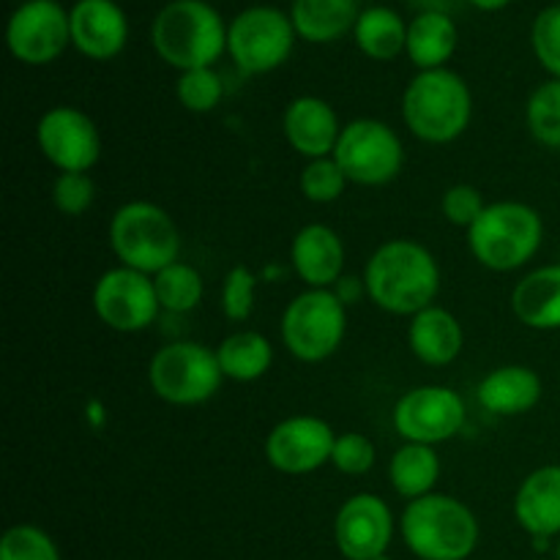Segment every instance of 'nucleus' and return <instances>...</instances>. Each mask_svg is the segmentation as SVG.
Segmentation results:
<instances>
[{
  "label": "nucleus",
  "mask_w": 560,
  "mask_h": 560,
  "mask_svg": "<svg viewBox=\"0 0 560 560\" xmlns=\"http://www.w3.org/2000/svg\"><path fill=\"white\" fill-rule=\"evenodd\" d=\"M366 295L392 315L413 317L435 304L441 293V268L427 246L394 238L377 246L364 268Z\"/></svg>",
  "instance_id": "1"
},
{
  "label": "nucleus",
  "mask_w": 560,
  "mask_h": 560,
  "mask_svg": "<svg viewBox=\"0 0 560 560\" xmlns=\"http://www.w3.org/2000/svg\"><path fill=\"white\" fill-rule=\"evenodd\" d=\"M474 115L470 88L457 71H419L402 93L405 126L430 145H446L465 135Z\"/></svg>",
  "instance_id": "2"
},
{
  "label": "nucleus",
  "mask_w": 560,
  "mask_h": 560,
  "mask_svg": "<svg viewBox=\"0 0 560 560\" xmlns=\"http://www.w3.org/2000/svg\"><path fill=\"white\" fill-rule=\"evenodd\" d=\"M151 42L173 69H211L228 49V27L206 0H173L153 20Z\"/></svg>",
  "instance_id": "3"
},
{
  "label": "nucleus",
  "mask_w": 560,
  "mask_h": 560,
  "mask_svg": "<svg viewBox=\"0 0 560 560\" xmlns=\"http://www.w3.org/2000/svg\"><path fill=\"white\" fill-rule=\"evenodd\" d=\"M399 530L408 550L421 560H468L479 545L476 514L452 495H432L405 506Z\"/></svg>",
  "instance_id": "4"
},
{
  "label": "nucleus",
  "mask_w": 560,
  "mask_h": 560,
  "mask_svg": "<svg viewBox=\"0 0 560 560\" xmlns=\"http://www.w3.org/2000/svg\"><path fill=\"white\" fill-rule=\"evenodd\" d=\"M545 241L539 211L525 202H490L468 230L470 255L490 271H517L536 257Z\"/></svg>",
  "instance_id": "5"
},
{
  "label": "nucleus",
  "mask_w": 560,
  "mask_h": 560,
  "mask_svg": "<svg viewBox=\"0 0 560 560\" xmlns=\"http://www.w3.org/2000/svg\"><path fill=\"white\" fill-rule=\"evenodd\" d=\"M109 246L120 266L156 277L180 255V233L164 208L131 200L109 219Z\"/></svg>",
  "instance_id": "6"
},
{
  "label": "nucleus",
  "mask_w": 560,
  "mask_h": 560,
  "mask_svg": "<svg viewBox=\"0 0 560 560\" xmlns=\"http://www.w3.org/2000/svg\"><path fill=\"white\" fill-rule=\"evenodd\" d=\"M348 331V306L334 290L306 288L282 315V342L304 364H320L334 355Z\"/></svg>",
  "instance_id": "7"
},
{
  "label": "nucleus",
  "mask_w": 560,
  "mask_h": 560,
  "mask_svg": "<svg viewBox=\"0 0 560 560\" xmlns=\"http://www.w3.org/2000/svg\"><path fill=\"white\" fill-rule=\"evenodd\" d=\"M222 381L217 350L197 342L164 345L148 366V383L153 394L180 408L208 402L222 388Z\"/></svg>",
  "instance_id": "8"
},
{
  "label": "nucleus",
  "mask_w": 560,
  "mask_h": 560,
  "mask_svg": "<svg viewBox=\"0 0 560 560\" xmlns=\"http://www.w3.org/2000/svg\"><path fill=\"white\" fill-rule=\"evenodd\" d=\"M334 159L350 184L386 186L402 173V140L388 124L375 118H355L342 126Z\"/></svg>",
  "instance_id": "9"
},
{
  "label": "nucleus",
  "mask_w": 560,
  "mask_h": 560,
  "mask_svg": "<svg viewBox=\"0 0 560 560\" xmlns=\"http://www.w3.org/2000/svg\"><path fill=\"white\" fill-rule=\"evenodd\" d=\"M295 27L284 11L273 5H252L228 27V52L244 74H268L290 58Z\"/></svg>",
  "instance_id": "10"
},
{
  "label": "nucleus",
  "mask_w": 560,
  "mask_h": 560,
  "mask_svg": "<svg viewBox=\"0 0 560 560\" xmlns=\"http://www.w3.org/2000/svg\"><path fill=\"white\" fill-rule=\"evenodd\" d=\"M465 402L448 386H416L394 405V430L405 443L438 446L459 435Z\"/></svg>",
  "instance_id": "11"
},
{
  "label": "nucleus",
  "mask_w": 560,
  "mask_h": 560,
  "mask_svg": "<svg viewBox=\"0 0 560 560\" xmlns=\"http://www.w3.org/2000/svg\"><path fill=\"white\" fill-rule=\"evenodd\" d=\"M93 310L107 328L120 334L145 331L159 315L153 277L135 268H109L93 288Z\"/></svg>",
  "instance_id": "12"
},
{
  "label": "nucleus",
  "mask_w": 560,
  "mask_h": 560,
  "mask_svg": "<svg viewBox=\"0 0 560 560\" xmlns=\"http://www.w3.org/2000/svg\"><path fill=\"white\" fill-rule=\"evenodd\" d=\"M5 44L20 63L47 66L71 44V16L58 0H25L11 14Z\"/></svg>",
  "instance_id": "13"
},
{
  "label": "nucleus",
  "mask_w": 560,
  "mask_h": 560,
  "mask_svg": "<svg viewBox=\"0 0 560 560\" xmlns=\"http://www.w3.org/2000/svg\"><path fill=\"white\" fill-rule=\"evenodd\" d=\"M36 142L44 159L60 173H88L102 156V135L93 118L66 104L38 118Z\"/></svg>",
  "instance_id": "14"
},
{
  "label": "nucleus",
  "mask_w": 560,
  "mask_h": 560,
  "mask_svg": "<svg viewBox=\"0 0 560 560\" xmlns=\"http://www.w3.org/2000/svg\"><path fill=\"white\" fill-rule=\"evenodd\" d=\"M331 424L317 416H290L279 421L266 438V459L273 470L288 476H304L331 463Z\"/></svg>",
  "instance_id": "15"
},
{
  "label": "nucleus",
  "mask_w": 560,
  "mask_h": 560,
  "mask_svg": "<svg viewBox=\"0 0 560 560\" xmlns=\"http://www.w3.org/2000/svg\"><path fill=\"white\" fill-rule=\"evenodd\" d=\"M394 536V514L383 498L372 492L350 495L334 520V539L348 560H375L386 556Z\"/></svg>",
  "instance_id": "16"
},
{
  "label": "nucleus",
  "mask_w": 560,
  "mask_h": 560,
  "mask_svg": "<svg viewBox=\"0 0 560 560\" xmlns=\"http://www.w3.org/2000/svg\"><path fill=\"white\" fill-rule=\"evenodd\" d=\"M71 44L91 60H109L129 42V20L115 0H77L69 11Z\"/></svg>",
  "instance_id": "17"
},
{
  "label": "nucleus",
  "mask_w": 560,
  "mask_h": 560,
  "mask_svg": "<svg viewBox=\"0 0 560 560\" xmlns=\"http://www.w3.org/2000/svg\"><path fill=\"white\" fill-rule=\"evenodd\" d=\"M284 137H288L290 148L301 153L304 159H326L334 156L337 151L339 126L337 113L331 104L320 96H299L288 104L282 118Z\"/></svg>",
  "instance_id": "18"
},
{
  "label": "nucleus",
  "mask_w": 560,
  "mask_h": 560,
  "mask_svg": "<svg viewBox=\"0 0 560 560\" xmlns=\"http://www.w3.org/2000/svg\"><path fill=\"white\" fill-rule=\"evenodd\" d=\"M290 260L306 288L331 290L342 279L345 244L328 224H306L295 233Z\"/></svg>",
  "instance_id": "19"
},
{
  "label": "nucleus",
  "mask_w": 560,
  "mask_h": 560,
  "mask_svg": "<svg viewBox=\"0 0 560 560\" xmlns=\"http://www.w3.org/2000/svg\"><path fill=\"white\" fill-rule=\"evenodd\" d=\"M514 517L525 534L560 536V465L536 468L514 495Z\"/></svg>",
  "instance_id": "20"
},
{
  "label": "nucleus",
  "mask_w": 560,
  "mask_h": 560,
  "mask_svg": "<svg viewBox=\"0 0 560 560\" xmlns=\"http://www.w3.org/2000/svg\"><path fill=\"white\" fill-rule=\"evenodd\" d=\"M410 353L427 366H446L463 353L465 334L457 317L443 306H427L410 317L408 326Z\"/></svg>",
  "instance_id": "21"
},
{
  "label": "nucleus",
  "mask_w": 560,
  "mask_h": 560,
  "mask_svg": "<svg viewBox=\"0 0 560 560\" xmlns=\"http://www.w3.org/2000/svg\"><path fill=\"white\" fill-rule=\"evenodd\" d=\"M476 399L495 416H523L539 405L541 377L523 364L498 366L479 383Z\"/></svg>",
  "instance_id": "22"
},
{
  "label": "nucleus",
  "mask_w": 560,
  "mask_h": 560,
  "mask_svg": "<svg viewBox=\"0 0 560 560\" xmlns=\"http://www.w3.org/2000/svg\"><path fill=\"white\" fill-rule=\"evenodd\" d=\"M512 310L534 331H560V262L525 273L512 293Z\"/></svg>",
  "instance_id": "23"
},
{
  "label": "nucleus",
  "mask_w": 560,
  "mask_h": 560,
  "mask_svg": "<svg viewBox=\"0 0 560 560\" xmlns=\"http://www.w3.org/2000/svg\"><path fill=\"white\" fill-rule=\"evenodd\" d=\"M359 0H293L290 20L310 44H328L348 36L359 22Z\"/></svg>",
  "instance_id": "24"
},
{
  "label": "nucleus",
  "mask_w": 560,
  "mask_h": 560,
  "mask_svg": "<svg viewBox=\"0 0 560 560\" xmlns=\"http://www.w3.org/2000/svg\"><path fill=\"white\" fill-rule=\"evenodd\" d=\"M457 42L459 33L452 14L419 11L408 25V47H405V52L421 71L446 69L454 49H457Z\"/></svg>",
  "instance_id": "25"
},
{
  "label": "nucleus",
  "mask_w": 560,
  "mask_h": 560,
  "mask_svg": "<svg viewBox=\"0 0 560 560\" xmlns=\"http://www.w3.org/2000/svg\"><path fill=\"white\" fill-rule=\"evenodd\" d=\"M441 476V459L435 446H421V443H405L388 463V479L397 495L408 501L432 495Z\"/></svg>",
  "instance_id": "26"
},
{
  "label": "nucleus",
  "mask_w": 560,
  "mask_h": 560,
  "mask_svg": "<svg viewBox=\"0 0 560 560\" xmlns=\"http://www.w3.org/2000/svg\"><path fill=\"white\" fill-rule=\"evenodd\" d=\"M353 36L361 52L372 60H394L408 47V25L397 11L386 5H372L361 11Z\"/></svg>",
  "instance_id": "27"
},
{
  "label": "nucleus",
  "mask_w": 560,
  "mask_h": 560,
  "mask_svg": "<svg viewBox=\"0 0 560 560\" xmlns=\"http://www.w3.org/2000/svg\"><path fill=\"white\" fill-rule=\"evenodd\" d=\"M222 375L230 381L252 383L266 375L273 364V348L260 331H235L217 348Z\"/></svg>",
  "instance_id": "28"
},
{
  "label": "nucleus",
  "mask_w": 560,
  "mask_h": 560,
  "mask_svg": "<svg viewBox=\"0 0 560 560\" xmlns=\"http://www.w3.org/2000/svg\"><path fill=\"white\" fill-rule=\"evenodd\" d=\"M153 288H156L159 306L167 312H191L202 301V293H206V282H202L200 271L180 260L162 268L153 277Z\"/></svg>",
  "instance_id": "29"
},
{
  "label": "nucleus",
  "mask_w": 560,
  "mask_h": 560,
  "mask_svg": "<svg viewBox=\"0 0 560 560\" xmlns=\"http://www.w3.org/2000/svg\"><path fill=\"white\" fill-rule=\"evenodd\" d=\"M525 124L539 145L560 151V80H547L530 93Z\"/></svg>",
  "instance_id": "30"
},
{
  "label": "nucleus",
  "mask_w": 560,
  "mask_h": 560,
  "mask_svg": "<svg viewBox=\"0 0 560 560\" xmlns=\"http://www.w3.org/2000/svg\"><path fill=\"white\" fill-rule=\"evenodd\" d=\"M348 175L342 173V167H339L334 156L306 162V167L301 170L299 178L301 195L310 202H320V206L339 200V197L345 195V189H348Z\"/></svg>",
  "instance_id": "31"
},
{
  "label": "nucleus",
  "mask_w": 560,
  "mask_h": 560,
  "mask_svg": "<svg viewBox=\"0 0 560 560\" xmlns=\"http://www.w3.org/2000/svg\"><path fill=\"white\" fill-rule=\"evenodd\" d=\"M0 560H60L52 536L38 525H11L0 539Z\"/></svg>",
  "instance_id": "32"
},
{
  "label": "nucleus",
  "mask_w": 560,
  "mask_h": 560,
  "mask_svg": "<svg viewBox=\"0 0 560 560\" xmlns=\"http://www.w3.org/2000/svg\"><path fill=\"white\" fill-rule=\"evenodd\" d=\"M222 80L213 69L180 71L178 85H175V96L189 113H211L222 102Z\"/></svg>",
  "instance_id": "33"
},
{
  "label": "nucleus",
  "mask_w": 560,
  "mask_h": 560,
  "mask_svg": "<svg viewBox=\"0 0 560 560\" xmlns=\"http://www.w3.org/2000/svg\"><path fill=\"white\" fill-rule=\"evenodd\" d=\"M257 277L246 266H233L222 282V312L228 320L244 323L249 320L255 310Z\"/></svg>",
  "instance_id": "34"
},
{
  "label": "nucleus",
  "mask_w": 560,
  "mask_h": 560,
  "mask_svg": "<svg viewBox=\"0 0 560 560\" xmlns=\"http://www.w3.org/2000/svg\"><path fill=\"white\" fill-rule=\"evenodd\" d=\"M530 44H534L536 60L560 80V3L539 11L530 27Z\"/></svg>",
  "instance_id": "35"
},
{
  "label": "nucleus",
  "mask_w": 560,
  "mask_h": 560,
  "mask_svg": "<svg viewBox=\"0 0 560 560\" xmlns=\"http://www.w3.org/2000/svg\"><path fill=\"white\" fill-rule=\"evenodd\" d=\"M375 443L361 432H345L334 441L331 465L345 476H364L375 465Z\"/></svg>",
  "instance_id": "36"
},
{
  "label": "nucleus",
  "mask_w": 560,
  "mask_h": 560,
  "mask_svg": "<svg viewBox=\"0 0 560 560\" xmlns=\"http://www.w3.org/2000/svg\"><path fill=\"white\" fill-rule=\"evenodd\" d=\"M96 200V184L88 173H60L52 184V202L66 217H82Z\"/></svg>",
  "instance_id": "37"
},
{
  "label": "nucleus",
  "mask_w": 560,
  "mask_h": 560,
  "mask_svg": "<svg viewBox=\"0 0 560 560\" xmlns=\"http://www.w3.org/2000/svg\"><path fill=\"white\" fill-rule=\"evenodd\" d=\"M441 208H443V217H446L454 228L470 230L476 219L485 213L487 202H485V195H481L476 186L454 184L443 191Z\"/></svg>",
  "instance_id": "38"
},
{
  "label": "nucleus",
  "mask_w": 560,
  "mask_h": 560,
  "mask_svg": "<svg viewBox=\"0 0 560 560\" xmlns=\"http://www.w3.org/2000/svg\"><path fill=\"white\" fill-rule=\"evenodd\" d=\"M331 290L339 295V301H342L345 306L359 304L361 295H366L364 279H359V277H342L337 284H334Z\"/></svg>",
  "instance_id": "39"
},
{
  "label": "nucleus",
  "mask_w": 560,
  "mask_h": 560,
  "mask_svg": "<svg viewBox=\"0 0 560 560\" xmlns=\"http://www.w3.org/2000/svg\"><path fill=\"white\" fill-rule=\"evenodd\" d=\"M410 3L419 5L421 11H443V14H448L454 0H410Z\"/></svg>",
  "instance_id": "40"
},
{
  "label": "nucleus",
  "mask_w": 560,
  "mask_h": 560,
  "mask_svg": "<svg viewBox=\"0 0 560 560\" xmlns=\"http://www.w3.org/2000/svg\"><path fill=\"white\" fill-rule=\"evenodd\" d=\"M468 3L476 5V9H481V11H498V9H503V5L512 3V0H468Z\"/></svg>",
  "instance_id": "41"
},
{
  "label": "nucleus",
  "mask_w": 560,
  "mask_h": 560,
  "mask_svg": "<svg viewBox=\"0 0 560 560\" xmlns=\"http://www.w3.org/2000/svg\"><path fill=\"white\" fill-rule=\"evenodd\" d=\"M534 547L539 552H545V550H550V539H547V536H534Z\"/></svg>",
  "instance_id": "42"
},
{
  "label": "nucleus",
  "mask_w": 560,
  "mask_h": 560,
  "mask_svg": "<svg viewBox=\"0 0 560 560\" xmlns=\"http://www.w3.org/2000/svg\"><path fill=\"white\" fill-rule=\"evenodd\" d=\"M556 558L560 560V536H558V545H556Z\"/></svg>",
  "instance_id": "43"
},
{
  "label": "nucleus",
  "mask_w": 560,
  "mask_h": 560,
  "mask_svg": "<svg viewBox=\"0 0 560 560\" xmlns=\"http://www.w3.org/2000/svg\"><path fill=\"white\" fill-rule=\"evenodd\" d=\"M375 560H392L388 556H381V558H375Z\"/></svg>",
  "instance_id": "44"
}]
</instances>
